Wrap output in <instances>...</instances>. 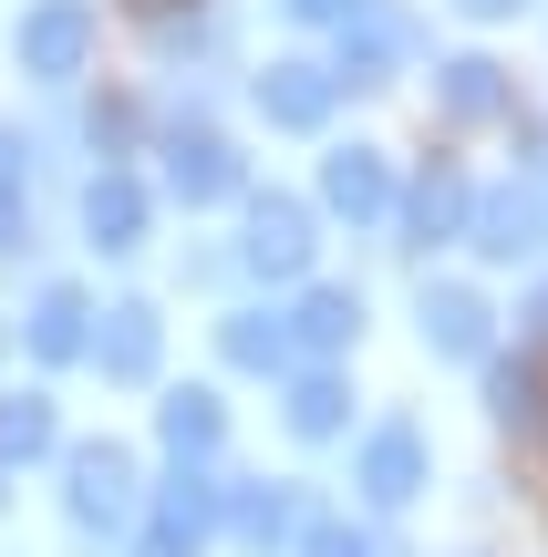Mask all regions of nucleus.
Here are the masks:
<instances>
[{"label": "nucleus", "mask_w": 548, "mask_h": 557, "mask_svg": "<svg viewBox=\"0 0 548 557\" xmlns=\"http://www.w3.org/2000/svg\"><path fill=\"white\" fill-rule=\"evenodd\" d=\"M124 506H135V465L114 444L73 455V527H124Z\"/></svg>", "instance_id": "nucleus-1"}, {"label": "nucleus", "mask_w": 548, "mask_h": 557, "mask_svg": "<svg viewBox=\"0 0 548 557\" xmlns=\"http://www.w3.org/2000/svg\"><path fill=\"white\" fill-rule=\"evenodd\" d=\"M21 62H32V73H73L83 62V11L73 0H52V11L21 21Z\"/></svg>", "instance_id": "nucleus-2"}, {"label": "nucleus", "mask_w": 548, "mask_h": 557, "mask_svg": "<svg viewBox=\"0 0 548 557\" xmlns=\"http://www.w3.org/2000/svg\"><path fill=\"white\" fill-rule=\"evenodd\" d=\"M414 475H425V444H414L404 423L363 444V485H373V496H383V506H404V496H414Z\"/></svg>", "instance_id": "nucleus-3"}, {"label": "nucleus", "mask_w": 548, "mask_h": 557, "mask_svg": "<svg viewBox=\"0 0 548 557\" xmlns=\"http://www.w3.org/2000/svg\"><path fill=\"white\" fill-rule=\"evenodd\" d=\"M103 372H156V310H103Z\"/></svg>", "instance_id": "nucleus-4"}, {"label": "nucleus", "mask_w": 548, "mask_h": 557, "mask_svg": "<svg viewBox=\"0 0 548 557\" xmlns=\"http://www.w3.org/2000/svg\"><path fill=\"white\" fill-rule=\"evenodd\" d=\"M83 227H94L103 248H135V227H145V197H135L124 176H103L94 197H83Z\"/></svg>", "instance_id": "nucleus-5"}, {"label": "nucleus", "mask_w": 548, "mask_h": 557, "mask_svg": "<svg viewBox=\"0 0 548 557\" xmlns=\"http://www.w3.org/2000/svg\"><path fill=\"white\" fill-rule=\"evenodd\" d=\"M83 320H94V310H83L73 289H52V299L32 310V351H41V361H73V351H83Z\"/></svg>", "instance_id": "nucleus-6"}, {"label": "nucleus", "mask_w": 548, "mask_h": 557, "mask_svg": "<svg viewBox=\"0 0 548 557\" xmlns=\"http://www.w3.org/2000/svg\"><path fill=\"white\" fill-rule=\"evenodd\" d=\"M301 207H259V238H248V259H259V269H301Z\"/></svg>", "instance_id": "nucleus-7"}, {"label": "nucleus", "mask_w": 548, "mask_h": 557, "mask_svg": "<svg viewBox=\"0 0 548 557\" xmlns=\"http://www.w3.org/2000/svg\"><path fill=\"white\" fill-rule=\"evenodd\" d=\"M166 444H176V455H207V444H218V403L176 393V403H166Z\"/></svg>", "instance_id": "nucleus-8"}, {"label": "nucleus", "mask_w": 548, "mask_h": 557, "mask_svg": "<svg viewBox=\"0 0 548 557\" xmlns=\"http://www.w3.org/2000/svg\"><path fill=\"white\" fill-rule=\"evenodd\" d=\"M197 537H207V496H197V485H176L166 517H156V557H166V547H197Z\"/></svg>", "instance_id": "nucleus-9"}, {"label": "nucleus", "mask_w": 548, "mask_h": 557, "mask_svg": "<svg viewBox=\"0 0 548 557\" xmlns=\"http://www.w3.org/2000/svg\"><path fill=\"white\" fill-rule=\"evenodd\" d=\"M290 423H301V434H342V382H321V372H310L301 393H290Z\"/></svg>", "instance_id": "nucleus-10"}, {"label": "nucleus", "mask_w": 548, "mask_h": 557, "mask_svg": "<svg viewBox=\"0 0 548 557\" xmlns=\"http://www.w3.org/2000/svg\"><path fill=\"white\" fill-rule=\"evenodd\" d=\"M331 197H342L352 218H373V207H383V165H373V156H342V165H331Z\"/></svg>", "instance_id": "nucleus-11"}, {"label": "nucleus", "mask_w": 548, "mask_h": 557, "mask_svg": "<svg viewBox=\"0 0 548 557\" xmlns=\"http://www.w3.org/2000/svg\"><path fill=\"white\" fill-rule=\"evenodd\" d=\"M176 186H186V197H228V156H218V145H176Z\"/></svg>", "instance_id": "nucleus-12"}, {"label": "nucleus", "mask_w": 548, "mask_h": 557, "mask_svg": "<svg viewBox=\"0 0 548 557\" xmlns=\"http://www.w3.org/2000/svg\"><path fill=\"white\" fill-rule=\"evenodd\" d=\"M301 341H310V351H331V341H352V299H342V289L301 299Z\"/></svg>", "instance_id": "nucleus-13"}, {"label": "nucleus", "mask_w": 548, "mask_h": 557, "mask_svg": "<svg viewBox=\"0 0 548 557\" xmlns=\"http://www.w3.org/2000/svg\"><path fill=\"white\" fill-rule=\"evenodd\" d=\"M269 114L310 124V114H321V83H310V73H280V83H269Z\"/></svg>", "instance_id": "nucleus-14"}, {"label": "nucleus", "mask_w": 548, "mask_h": 557, "mask_svg": "<svg viewBox=\"0 0 548 557\" xmlns=\"http://www.w3.org/2000/svg\"><path fill=\"white\" fill-rule=\"evenodd\" d=\"M228 351H239L248 372H259V361H280V320H239V331H228Z\"/></svg>", "instance_id": "nucleus-15"}, {"label": "nucleus", "mask_w": 548, "mask_h": 557, "mask_svg": "<svg viewBox=\"0 0 548 557\" xmlns=\"http://www.w3.org/2000/svg\"><path fill=\"white\" fill-rule=\"evenodd\" d=\"M280 527H290V496H248V506H239V537H259V547H269Z\"/></svg>", "instance_id": "nucleus-16"}, {"label": "nucleus", "mask_w": 548, "mask_h": 557, "mask_svg": "<svg viewBox=\"0 0 548 557\" xmlns=\"http://www.w3.org/2000/svg\"><path fill=\"white\" fill-rule=\"evenodd\" d=\"M310 557H373V537H352V527H310Z\"/></svg>", "instance_id": "nucleus-17"}, {"label": "nucleus", "mask_w": 548, "mask_h": 557, "mask_svg": "<svg viewBox=\"0 0 548 557\" xmlns=\"http://www.w3.org/2000/svg\"><path fill=\"white\" fill-rule=\"evenodd\" d=\"M0 238H11V135H0Z\"/></svg>", "instance_id": "nucleus-18"}, {"label": "nucleus", "mask_w": 548, "mask_h": 557, "mask_svg": "<svg viewBox=\"0 0 548 557\" xmlns=\"http://www.w3.org/2000/svg\"><path fill=\"white\" fill-rule=\"evenodd\" d=\"M135 11H166V0H135Z\"/></svg>", "instance_id": "nucleus-19"}]
</instances>
